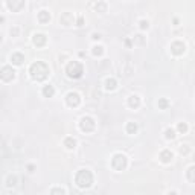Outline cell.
<instances>
[{"label":"cell","instance_id":"cell-1","mask_svg":"<svg viewBox=\"0 0 195 195\" xmlns=\"http://www.w3.org/2000/svg\"><path fill=\"white\" fill-rule=\"evenodd\" d=\"M29 73H31V78L35 79V81H44L47 76H49V67L46 63L43 61H37L34 63L31 67H29Z\"/></svg>","mask_w":195,"mask_h":195},{"label":"cell","instance_id":"cell-2","mask_svg":"<svg viewBox=\"0 0 195 195\" xmlns=\"http://www.w3.org/2000/svg\"><path fill=\"white\" fill-rule=\"evenodd\" d=\"M75 183L79 186V188H89L93 183V174L90 172L89 169H79L75 175Z\"/></svg>","mask_w":195,"mask_h":195},{"label":"cell","instance_id":"cell-3","mask_svg":"<svg viewBox=\"0 0 195 195\" xmlns=\"http://www.w3.org/2000/svg\"><path fill=\"white\" fill-rule=\"evenodd\" d=\"M66 73L69 75V78L78 79V78L82 76V73H84V67H82V64L78 63V61H70V63L67 64V67H66Z\"/></svg>","mask_w":195,"mask_h":195},{"label":"cell","instance_id":"cell-4","mask_svg":"<svg viewBox=\"0 0 195 195\" xmlns=\"http://www.w3.org/2000/svg\"><path fill=\"white\" fill-rule=\"evenodd\" d=\"M128 165V160L124 154H114L113 159H111V166L116 169V171H124Z\"/></svg>","mask_w":195,"mask_h":195},{"label":"cell","instance_id":"cell-5","mask_svg":"<svg viewBox=\"0 0 195 195\" xmlns=\"http://www.w3.org/2000/svg\"><path fill=\"white\" fill-rule=\"evenodd\" d=\"M0 78H2V81L9 82V81H12L16 78V70L11 66H3L2 70H0Z\"/></svg>","mask_w":195,"mask_h":195},{"label":"cell","instance_id":"cell-6","mask_svg":"<svg viewBox=\"0 0 195 195\" xmlns=\"http://www.w3.org/2000/svg\"><path fill=\"white\" fill-rule=\"evenodd\" d=\"M79 128L84 131V133H90L95 130V121L90 117V116H84L79 122Z\"/></svg>","mask_w":195,"mask_h":195},{"label":"cell","instance_id":"cell-7","mask_svg":"<svg viewBox=\"0 0 195 195\" xmlns=\"http://www.w3.org/2000/svg\"><path fill=\"white\" fill-rule=\"evenodd\" d=\"M66 102H67L69 107H78L79 102H81V98H79L78 93L70 91V93H67V96H66Z\"/></svg>","mask_w":195,"mask_h":195},{"label":"cell","instance_id":"cell-8","mask_svg":"<svg viewBox=\"0 0 195 195\" xmlns=\"http://www.w3.org/2000/svg\"><path fill=\"white\" fill-rule=\"evenodd\" d=\"M184 51H186V46H184V43H183V41H174V43L171 44V52L174 53L175 56L183 55Z\"/></svg>","mask_w":195,"mask_h":195},{"label":"cell","instance_id":"cell-9","mask_svg":"<svg viewBox=\"0 0 195 195\" xmlns=\"http://www.w3.org/2000/svg\"><path fill=\"white\" fill-rule=\"evenodd\" d=\"M73 20H75V17H73L72 12H64L60 17V23L64 24V26H70V24H73Z\"/></svg>","mask_w":195,"mask_h":195},{"label":"cell","instance_id":"cell-10","mask_svg":"<svg viewBox=\"0 0 195 195\" xmlns=\"http://www.w3.org/2000/svg\"><path fill=\"white\" fill-rule=\"evenodd\" d=\"M32 41H34V44H35L37 47H43L44 44H46V41H47V38L44 34H35L34 38H32Z\"/></svg>","mask_w":195,"mask_h":195},{"label":"cell","instance_id":"cell-11","mask_svg":"<svg viewBox=\"0 0 195 195\" xmlns=\"http://www.w3.org/2000/svg\"><path fill=\"white\" fill-rule=\"evenodd\" d=\"M6 5H8L9 9H12V12H18V11L24 6V2H23V0H18V2H6Z\"/></svg>","mask_w":195,"mask_h":195},{"label":"cell","instance_id":"cell-12","mask_svg":"<svg viewBox=\"0 0 195 195\" xmlns=\"http://www.w3.org/2000/svg\"><path fill=\"white\" fill-rule=\"evenodd\" d=\"M159 159L163 162V163H169L171 160H172V153L169 151V149H163L162 153H160Z\"/></svg>","mask_w":195,"mask_h":195},{"label":"cell","instance_id":"cell-13","mask_svg":"<svg viewBox=\"0 0 195 195\" xmlns=\"http://www.w3.org/2000/svg\"><path fill=\"white\" fill-rule=\"evenodd\" d=\"M11 61H12V64L20 66V64H23V61H24V56H23V53L16 52V53H12V55H11Z\"/></svg>","mask_w":195,"mask_h":195},{"label":"cell","instance_id":"cell-14","mask_svg":"<svg viewBox=\"0 0 195 195\" xmlns=\"http://www.w3.org/2000/svg\"><path fill=\"white\" fill-rule=\"evenodd\" d=\"M128 105L131 107V108H137V107L140 105V98L137 95H131L128 98Z\"/></svg>","mask_w":195,"mask_h":195},{"label":"cell","instance_id":"cell-15","mask_svg":"<svg viewBox=\"0 0 195 195\" xmlns=\"http://www.w3.org/2000/svg\"><path fill=\"white\" fill-rule=\"evenodd\" d=\"M49 20H51V14L47 11H40L38 12V21L40 23H49Z\"/></svg>","mask_w":195,"mask_h":195},{"label":"cell","instance_id":"cell-16","mask_svg":"<svg viewBox=\"0 0 195 195\" xmlns=\"http://www.w3.org/2000/svg\"><path fill=\"white\" fill-rule=\"evenodd\" d=\"M43 95H44V98H52L55 95V89L52 86H44L43 87Z\"/></svg>","mask_w":195,"mask_h":195},{"label":"cell","instance_id":"cell-17","mask_svg":"<svg viewBox=\"0 0 195 195\" xmlns=\"http://www.w3.org/2000/svg\"><path fill=\"white\" fill-rule=\"evenodd\" d=\"M186 177H188V180H189L191 183H195V165L194 166H191V168H188V171H186Z\"/></svg>","mask_w":195,"mask_h":195},{"label":"cell","instance_id":"cell-18","mask_svg":"<svg viewBox=\"0 0 195 195\" xmlns=\"http://www.w3.org/2000/svg\"><path fill=\"white\" fill-rule=\"evenodd\" d=\"M116 86H117V82H116L114 78H108V79L105 81V89L107 90H114L116 89Z\"/></svg>","mask_w":195,"mask_h":195},{"label":"cell","instance_id":"cell-19","mask_svg":"<svg viewBox=\"0 0 195 195\" xmlns=\"http://www.w3.org/2000/svg\"><path fill=\"white\" fill-rule=\"evenodd\" d=\"M75 145H76V140H75L73 137H66V139H64V146H66L67 149H73Z\"/></svg>","mask_w":195,"mask_h":195},{"label":"cell","instance_id":"cell-20","mask_svg":"<svg viewBox=\"0 0 195 195\" xmlns=\"http://www.w3.org/2000/svg\"><path fill=\"white\" fill-rule=\"evenodd\" d=\"M136 131H137V125L134 122H128L126 124V133L128 134H136Z\"/></svg>","mask_w":195,"mask_h":195},{"label":"cell","instance_id":"cell-21","mask_svg":"<svg viewBox=\"0 0 195 195\" xmlns=\"http://www.w3.org/2000/svg\"><path fill=\"white\" fill-rule=\"evenodd\" d=\"M17 184V177L16 175H9L8 180H6V186L8 188H12V186H16Z\"/></svg>","mask_w":195,"mask_h":195},{"label":"cell","instance_id":"cell-22","mask_svg":"<svg viewBox=\"0 0 195 195\" xmlns=\"http://www.w3.org/2000/svg\"><path fill=\"white\" fill-rule=\"evenodd\" d=\"M91 53H93L95 56H101V55L104 53V47H102V46H95V47L91 49Z\"/></svg>","mask_w":195,"mask_h":195},{"label":"cell","instance_id":"cell-23","mask_svg":"<svg viewBox=\"0 0 195 195\" xmlns=\"http://www.w3.org/2000/svg\"><path fill=\"white\" fill-rule=\"evenodd\" d=\"M165 137H166V139H174V137H175V130H174V128H166Z\"/></svg>","mask_w":195,"mask_h":195},{"label":"cell","instance_id":"cell-24","mask_svg":"<svg viewBox=\"0 0 195 195\" xmlns=\"http://www.w3.org/2000/svg\"><path fill=\"white\" fill-rule=\"evenodd\" d=\"M177 131L181 133V134L188 133V124H186V122H180V124L177 125Z\"/></svg>","mask_w":195,"mask_h":195},{"label":"cell","instance_id":"cell-25","mask_svg":"<svg viewBox=\"0 0 195 195\" xmlns=\"http://www.w3.org/2000/svg\"><path fill=\"white\" fill-rule=\"evenodd\" d=\"M105 8H107V5L104 2H98V3L95 5V9H96L98 12H105Z\"/></svg>","mask_w":195,"mask_h":195},{"label":"cell","instance_id":"cell-26","mask_svg":"<svg viewBox=\"0 0 195 195\" xmlns=\"http://www.w3.org/2000/svg\"><path fill=\"white\" fill-rule=\"evenodd\" d=\"M51 195H66V191L61 189V188H53L51 191Z\"/></svg>","mask_w":195,"mask_h":195},{"label":"cell","instance_id":"cell-27","mask_svg":"<svg viewBox=\"0 0 195 195\" xmlns=\"http://www.w3.org/2000/svg\"><path fill=\"white\" fill-rule=\"evenodd\" d=\"M168 105H169L168 99H165V98H162V99H159V108H162V110H165V108H166Z\"/></svg>","mask_w":195,"mask_h":195},{"label":"cell","instance_id":"cell-28","mask_svg":"<svg viewBox=\"0 0 195 195\" xmlns=\"http://www.w3.org/2000/svg\"><path fill=\"white\" fill-rule=\"evenodd\" d=\"M139 26H140V29H148L149 23H148V20H140V21H139Z\"/></svg>","mask_w":195,"mask_h":195},{"label":"cell","instance_id":"cell-29","mask_svg":"<svg viewBox=\"0 0 195 195\" xmlns=\"http://www.w3.org/2000/svg\"><path fill=\"white\" fill-rule=\"evenodd\" d=\"M180 153H181V154H188V153H189V148H188L186 145H181V146H180Z\"/></svg>","mask_w":195,"mask_h":195},{"label":"cell","instance_id":"cell-30","mask_svg":"<svg viewBox=\"0 0 195 195\" xmlns=\"http://www.w3.org/2000/svg\"><path fill=\"white\" fill-rule=\"evenodd\" d=\"M134 38H136V41H137L139 44H143V41H145V40H143V37H142V35H136V37H134Z\"/></svg>","mask_w":195,"mask_h":195},{"label":"cell","instance_id":"cell-31","mask_svg":"<svg viewBox=\"0 0 195 195\" xmlns=\"http://www.w3.org/2000/svg\"><path fill=\"white\" fill-rule=\"evenodd\" d=\"M11 34H12V35H17V34H18V29H17V28H12V29H11Z\"/></svg>","mask_w":195,"mask_h":195},{"label":"cell","instance_id":"cell-32","mask_svg":"<svg viewBox=\"0 0 195 195\" xmlns=\"http://www.w3.org/2000/svg\"><path fill=\"white\" fill-rule=\"evenodd\" d=\"M82 23H84V18L79 17V18H78V26H82Z\"/></svg>","mask_w":195,"mask_h":195},{"label":"cell","instance_id":"cell-33","mask_svg":"<svg viewBox=\"0 0 195 195\" xmlns=\"http://www.w3.org/2000/svg\"><path fill=\"white\" fill-rule=\"evenodd\" d=\"M28 169H29L31 172H34V169H35V166H34V165H29V166H28Z\"/></svg>","mask_w":195,"mask_h":195},{"label":"cell","instance_id":"cell-34","mask_svg":"<svg viewBox=\"0 0 195 195\" xmlns=\"http://www.w3.org/2000/svg\"><path fill=\"white\" fill-rule=\"evenodd\" d=\"M91 38H93V40H99V38H101V35H99V34H93V37H91Z\"/></svg>","mask_w":195,"mask_h":195},{"label":"cell","instance_id":"cell-35","mask_svg":"<svg viewBox=\"0 0 195 195\" xmlns=\"http://www.w3.org/2000/svg\"><path fill=\"white\" fill-rule=\"evenodd\" d=\"M168 195H177V192H169Z\"/></svg>","mask_w":195,"mask_h":195}]
</instances>
